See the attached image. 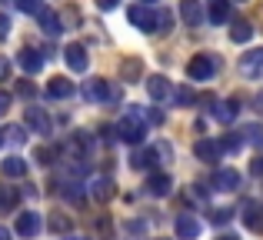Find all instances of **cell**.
I'll use <instances>...</instances> for the list:
<instances>
[{"mask_svg":"<svg viewBox=\"0 0 263 240\" xmlns=\"http://www.w3.org/2000/svg\"><path fill=\"white\" fill-rule=\"evenodd\" d=\"M117 137H120L123 143H140L143 137H147V120H143V114H140L137 104L127 107V117L120 120V127H117Z\"/></svg>","mask_w":263,"mask_h":240,"instance_id":"cell-1","label":"cell"},{"mask_svg":"<svg viewBox=\"0 0 263 240\" xmlns=\"http://www.w3.org/2000/svg\"><path fill=\"white\" fill-rule=\"evenodd\" d=\"M186 73H190V80H210L217 73V60L210 53H193L186 64Z\"/></svg>","mask_w":263,"mask_h":240,"instance_id":"cell-2","label":"cell"},{"mask_svg":"<svg viewBox=\"0 0 263 240\" xmlns=\"http://www.w3.org/2000/svg\"><path fill=\"white\" fill-rule=\"evenodd\" d=\"M24 120H27V127L33 130V134H50L53 130V120H50V114L44 110V107H27L24 110Z\"/></svg>","mask_w":263,"mask_h":240,"instance_id":"cell-3","label":"cell"},{"mask_svg":"<svg viewBox=\"0 0 263 240\" xmlns=\"http://www.w3.org/2000/svg\"><path fill=\"white\" fill-rule=\"evenodd\" d=\"M84 97L90 100V104H107V100H114V90H110V84L107 80H87V87H84Z\"/></svg>","mask_w":263,"mask_h":240,"instance_id":"cell-4","label":"cell"},{"mask_svg":"<svg viewBox=\"0 0 263 240\" xmlns=\"http://www.w3.org/2000/svg\"><path fill=\"white\" fill-rule=\"evenodd\" d=\"M174 230H177L180 240H197V237H200V220H197L193 214H177Z\"/></svg>","mask_w":263,"mask_h":240,"instance_id":"cell-5","label":"cell"},{"mask_svg":"<svg viewBox=\"0 0 263 240\" xmlns=\"http://www.w3.org/2000/svg\"><path fill=\"white\" fill-rule=\"evenodd\" d=\"M203 4L200 0H180V20H183L186 27H200L203 24Z\"/></svg>","mask_w":263,"mask_h":240,"instance_id":"cell-6","label":"cell"},{"mask_svg":"<svg viewBox=\"0 0 263 240\" xmlns=\"http://www.w3.org/2000/svg\"><path fill=\"white\" fill-rule=\"evenodd\" d=\"M240 73H243V77H250V80L260 77V73H263V47L240 57Z\"/></svg>","mask_w":263,"mask_h":240,"instance_id":"cell-7","label":"cell"},{"mask_svg":"<svg viewBox=\"0 0 263 240\" xmlns=\"http://www.w3.org/2000/svg\"><path fill=\"white\" fill-rule=\"evenodd\" d=\"M64 60H67V67H70L73 73H84L87 67H90V57H87V50L80 44H70V47H67V50H64Z\"/></svg>","mask_w":263,"mask_h":240,"instance_id":"cell-8","label":"cell"},{"mask_svg":"<svg viewBox=\"0 0 263 240\" xmlns=\"http://www.w3.org/2000/svg\"><path fill=\"white\" fill-rule=\"evenodd\" d=\"M147 94H150V100H167V97H174V87H170V80L167 77H160V73H154V77L147 80Z\"/></svg>","mask_w":263,"mask_h":240,"instance_id":"cell-9","label":"cell"},{"mask_svg":"<svg viewBox=\"0 0 263 240\" xmlns=\"http://www.w3.org/2000/svg\"><path fill=\"white\" fill-rule=\"evenodd\" d=\"M213 187H217V190H223V194H233V190L240 187V174H237L233 167L217 170V174H213Z\"/></svg>","mask_w":263,"mask_h":240,"instance_id":"cell-10","label":"cell"},{"mask_svg":"<svg viewBox=\"0 0 263 240\" xmlns=\"http://www.w3.org/2000/svg\"><path fill=\"white\" fill-rule=\"evenodd\" d=\"M193 157L203 163H217L220 160V143L217 140H197L193 143Z\"/></svg>","mask_w":263,"mask_h":240,"instance_id":"cell-11","label":"cell"},{"mask_svg":"<svg viewBox=\"0 0 263 240\" xmlns=\"http://www.w3.org/2000/svg\"><path fill=\"white\" fill-rule=\"evenodd\" d=\"M17 60H20V67H24L27 73H37L40 67H44V53H40L37 47H24V50L17 53Z\"/></svg>","mask_w":263,"mask_h":240,"instance_id":"cell-12","label":"cell"},{"mask_svg":"<svg viewBox=\"0 0 263 240\" xmlns=\"http://www.w3.org/2000/svg\"><path fill=\"white\" fill-rule=\"evenodd\" d=\"M70 94H73V80H67V77H50L47 80V97L64 100V97H70Z\"/></svg>","mask_w":263,"mask_h":240,"instance_id":"cell-13","label":"cell"},{"mask_svg":"<svg viewBox=\"0 0 263 240\" xmlns=\"http://www.w3.org/2000/svg\"><path fill=\"white\" fill-rule=\"evenodd\" d=\"M40 230V214H33V210H24V214L17 217V234L20 237H33Z\"/></svg>","mask_w":263,"mask_h":240,"instance_id":"cell-14","label":"cell"},{"mask_svg":"<svg viewBox=\"0 0 263 240\" xmlns=\"http://www.w3.org/2000/svg\"><path fill=\"white\" fill-rule=\"evenodd\" d=\"M114 194H117V190H114V180H110V177H97V180L90 183V197L100 200V204H107Z\"/></svg>","mask_w":263,"mask_h":240,"instance_id":"cell-15","label":"cell"},{"mask_svg":"<svg viewBox=\"0 0 263 240\" xmlns=\"http://www.w3.org/2000/svg\"><path fill=\"white\" fill-rule=\"evenodd\" d=\"M127 17H130V24L140 27V30H154V10H147V7H130Z\"/></svg>","mask_w":263,"mask_h":240,"instance_id":"cell-16","label":"cell"},{"mask_svg":"<svg viewBox=\"0 0 263 240\" xmlns=\"http://www.w3.org/2000/svg\"><path fill=\"white\" fill-rule=\"evenodd\" d=\"M170 187H174V180H170L167 174H154V177L147 180V194H150V197H167Z\"/></svg>","mask_w":263,"mask_h":240,"instance_id":"cell-17","label":"cell"},{"mask_svg":"<svg viewBox=\"0 0 263 240\" xmlns=\"http://www.w3.org/2000/svg\"><path fill=\"white\" fill-rule=\"evenodd\" d=\"M37 17H40V30L50 33V37H60V30H64V27H60V17H57V13H53V10H40Z\"/></svg>","mask_w":263,"mask_h":240,"instance_id":"cell-18","label":"cell"},{"mask_svg":"<svg viewBox=\"0 0 263 240\" xmlns=\"http://www.w3.org/2000/svg\"><path fill=\"white\" fill-rule=\"evenodd\" d=\"M0 170H4V177H24L27 174V160H20L17 154H10L4 163H0Z\"/></svg>","mask_w":263,"mask_h":240,"instance_id":"cell-19","label":"cell"},{"mask_svg":"<svg viewBox=\"0 0 263 240\" xmlns=\"http://www.w3.org/2000/svg\"><path fill=\"white\" fill-rule=\"evenodd\" d=\"M230 37L237 40V44H250V40H253V27H250V20H233Z\"/></svg>","mask_w":263,"mask_h":240,"instance_id":"cell-20","label":"cell"},{"mask_svg":"<svg viewBox=\"0 0 263 240\" xmlns=\"http://www.w3.org/2000/svg\"><path fill=\"white\" fill-rule=\"evenodd\" d=\"M210 20L213 24H227L230 20V0H210Z\"/></svg>","mask_w":263,"mask_h":240,"instance_id":"cell-21","label":"cell"},{"mask_svg":"<svg viewBox=\"0 0 263 240\" xmlns=\"http://www.w3.org/2000/svg\"><path fill=\"white\" fill-rule=\"evenodd\" d=\"M243 224H247V227H250V230H260L263 227V210L257 207V204H247V207H243Z\"/></svg>","mask_w":263,"mask_h":240,"instance_id":"cell-22","label":"cell"},{"mask_svg":"<svg viewBox=\"0 0 263 240\" xmlns=\"http://www.w3.org/2000/svg\"><path fill=\"white\" fill-rule=\"evenodd\" d=\"M120 73H123V80H127V84H134V80H140L143 64L137 57H130V60H123V64H120Z\"/></svg>","mask_w":263,"mask_h":240,"instance_id":"cell-23","label":"cell"},{"mask_svg":"<svg viewBox=\"0 0 263 240\" xmlns=\"http://www.w3.org/2000/svg\"><path fill=\"white\" fill-rule=\"evenodd\" d=\"M237 110H240V107H237V100H227V104H220L217 110H213V117H217L220 123H230L233 117H237Z\"/></svg>","mask_w":263,"mask_h":240,"instance_id":"cell-24","label":"cell"},{"mask_svg":"<svg viewBox=\"0 0 263 240\" xmlns=\"http://www.w3.org/2000/svg\"><path fill=\"white\" fill-rule=\"evenodd\" d=\"M17 207V190L13 187H0V214H10Z\"/></svg>","mask_w":263,"mask_h":240,"instance_id":"cell-25","label":"cell"},{"mask_svg":"<svg viewBox=\"0 0 263 240\" xmlns=\"http://www.w3.org/2000/svg\"><path fill=\"white\" fill-rule=\"evenodd\" d=\"M240 137H243V140H250L253 147H260V150H263V127H260V123H247Z\"/></svg>","mask_w":263,"mask_h":240,"instance_id":"cell-26","label":"cell"},{"mask_svg":"<svg viewBox=\"0 0 263 240\" xmlns=\"http://www.w3.org/2000/svg\"><path fill=\"white\" fill-rule=\"evenodd\" d=\"M154 24H157V33L163 37V33H170V27H174V13H170V10H157Z\"/></svg>","mask_w":263,"mask_h":240,"instance_id":"cell-27","label":"cell"},{"mask_svg":"<svg viewBox=\"0 0 263 240\" xmlns=\"http://www.w3.org/2000/svg\"><path fill=\"white\" fill-rule=\"evenodd\" d=\"M240 147H243V137L240 134H227L223 140H220V150H230V154H237Z\"/></svg>","mask_w":263,"mask_h":240,"instance_id":"cell-28","label":"cell"},{"mask_svg":"<svg viewBox=\"0 0 263 240\" xmlns=\"http://www.w3.org/2000/svg\"><path fill=\"white\" fill-rule=\"evenodd\" d=\"M64 197H67V200H73V204H80V200H84V187H80L77 180L64 183Z\"/></svg>","mask_w":263,"mask_h":240,"instance_id":"cell-29","label":"cell"},{"mask_svg":"<svg viewBox=\"0 0 263 240\" xmlns=\"http://www.w3.org/2000/svg\"><path fill=\"white\" fill-rule=\"evenodd\" d=\"M233 217V210H227V207H217V210H210V224L213 227H223L227 220Z\"/></svg>","mask_w":263,"mask_h":240,"instance_id":"cell-30","label":"cell"},{"mask_svg":"<svg viewBox=\"0 0 263 240\" xmlns=\"http://www.w3.org/2000/svg\"><path fill=\"white\" fill-rule=\"evenodd\" d=\"M24 140H27L24 127H7L4 130V143H24Z\"/></svg>","mask_w":263,"mask_h":240,"instance_id":"cell-31","label":"cell"},{"mask_svg":"<svg viewBox=\"0 0 263 240\" xmlns=\"http://www.w3.org/2000/svg\"><path fill=\"white\" fill-rule=\"evenodd\" d=\"M13 4H17L24 13H40V10H44V4H40V0H13Z\"/></svg>","mask_w":263,"mask_h":240,"instance_id":"cell-32","label":"cell"},{"mask_svg":"<svg viewBox=\"0 0 263 240\" xmlns=\"http://www.w3.org/2000/svg\"><path fill=\"white\" fill-rule=\"evenodd\" d=\"M33 157H37V163H44V167H50V163H53V150L50 147H37V154H33Z\"/></svg>","mask_w":263,"mask_h":240,"instance_id":"cell-33","label":"cell"},{"mask_svg":"<svg viewBox=\"0 0 263 240\" xmlns=\"http://www.w3.org/2000/svg\"><path fill=\"white\" fill-rule=\"evenodd\" d=\"M174 97H177V104H193V90H190V87H180V90H174Z\"/></svg>","mask_w":263,"mask_h":240,"instance_id":"cell-34","label":"cell"},{"mask_svg":"<svg viewBox=\"0 0 263 240\" xmlns=\"http://www.w3.org/2000/svg\"><path fill=\"white\" fill-rule=\"evenodd\" d=\"M70 227V220H67L64 214H57V217H50V230H67Z\"/></svg>","mask_w":263,"mask_h":240,"instance_id":"cell-35","label":"cell"},{"mask_svg":"<svg viewBox=\"0 0 263 240\" xmlns=\"http://www.w3.org/2000/svg\"><path fill=\"white\" fill-rule=\"evenodd\" d=\"M7 37H10V17H4V13H0V44H4Z\"/></svg>","mask_w":263,"mask_h":240,"instance_id":"cell-36","label":"cell"},{"mask_svg":"<svg viewBox=\"0 0 263 240\" xmlns=\"http://www.w3.org/2000/svg\"><path fill=\"white\" fill-rule=\"evenodd\" d=\"M117 4H120V0H97V10L110 13V10H117Z\"/></svg>","mask_w":263,"mask_h":240,"instance_id":"cell-37","label":"cell"},{"mask_svg":"<svg viewBox=\"0 0 263 240\" xmlns=\"http://www.w3.org/2000/svg\"><path fill=\"white\" fill-rule=\"evenodd\" d=\"M7 110H10V94H7V90H0V117H4Z\"/></svg>","mask_w":263,"mask_h":240,"instance_id":"cell-38","label":"cell"},{"mask_svg":"<svg viewBox=\"0 0 263 240\" xmlns=\"http://www.w3.org/2000/svg\"><path fill=\"white\" fill-rule=\"evenodd\" d=\"M250 174L253 177H263V157H257V160L250 163Z\"/></svg>","mask_w":263,"mask_h":240,"instance_id":"cell-39","label":"cell"},{"mask_svg":"<svg viewBox=\"0 0 263 240\" xmlns=\"http://www.w3.org/2000/svg\"><path fill=\"white\" fill-rule=\"evenodd\" d=\"M17 94H24V97H30V94H33V84H27V80H24V84H17Z\"/></svg>","mask_w":263,"mask_h":240,"instance_id":"cell-40","label":"cell"},{"mask_svg":"<svg viewBox=\"0 0 263 240\" xmlns=\"http://www.w3.org/2000/svg\"><path fill=\"white\" fill-rule=\"evenodd\" d=\"M257 110H260V114H263V90H260V94H257Z\"/></svg>","mask_w":263,"mask_h":240,"instance_id":"cell-41","label":"cell"},{"mask_svg":"<svg viewBox=\"0 0 263 240\" xmlns=\"http://www.w3.org/2000/svg\"><path fill=\"white\" fill-rule=\"evenodd\" d=\"M0 240H10V230H4V227H0Z\"/></svg>","mask_w":263,"mask_h":240,"instance_id":"cell-42","label":"cell"},{"mask_svg":"<svg viewBox=\"0 0 263 240\" xmlns=\"http://www.w3.org/2000/svg\"><path fill=\"white\" fill-rule=\"evenodd\" d=\"M217 240H240V237H230V234H223V237H217Z\"/></svg>","mask_w":263,"mask_h":240,"instance_id":"cell-43","label":"cell"},{"mask_svg":"<svg viewBox=\"0 0 263 240\" xmlns=\"http://www.w3.org/2000/svg\"><path fill=\"white\" fill-rule=\"evenodd\" d=\"M67 240H87V237H67Z\"/></svg>","mask_w":263,"mask_h":240,"instance_id":"cell-44","label":"cell"},{"mask_svg":"<svg viewBox=\"0 0 263 240\" xmlns=\"http://www.w3.org/2000/svg\"><path fill=\"white\" fill-rule=\"evenodd\" d=\"M0 147H4V137H0Z\"/></svg>","mask_w":263,"mask_h":240,"instance_id":"cell-45","label":"cell"}]
</instances>
